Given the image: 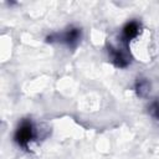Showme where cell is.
Here are the masks:
<instances>
[{
  "label": "cell",
  "mask_w": 159,
  "mask_h": 159,
  "mask_svg": "<svg viewBox=\"0 0 159 159\" xmlns=\"http://www.w3.org/2000/svg\"><path fill=\"white\" fill-rule=\"evenodd\" d=\"M137 92H138V94L139 96H143L144 94V92H147L148 91V83L145 82V81H138L137 82Z\"/></svg>",
  "instance_id": "5b68a950"
},
{
  "label": "cell",
  "mask_w": 159,
  "mask_h": 159,
  "mask_svg": "<svg viewBox=\"0 0 159 159\" xmlns=\"http://www.w3.org/2000/svg\"><path fill=\"white\" fill-rule=\"evenodd\" d=\"M152 113H153L157 118H159V104H158V103H154V104L152 106Z\"/></svg>",
  "instance_id": "8992f818"
},
{
  "label": "cell",
  "mask_w": 159,
  "mask_h": 159,
  "mask_svg": "<svg viewBox=\"0 0 159 159\" xmlns=\"http://www.w3.org/2000/svg\"><path fill=\"white\" fill-rule=\"evenodd\" d=\"M80 37H81V31H80L78 29L72 27V29L67 30L65 34H62V36H61V41H63L65 43L72 46V45H75V43L80 40Z\"/></svg>",
  "instance_id": "7a4b0ae2"
},
{
  "label": "cell",
  "mask_w": 159,
  "mask_h": 159,
  "mask_svg": "<svg viewBox=\"0 0 159 159\" xmlns=\"http://www.w3.org/2000/svg\"><path fill=\"white\" fill-rule=\"evenodd\" d=\"M109 53L112 56V61L117 67H125L128 65V58L127 56L120 51V50H116V48H109Z\"/></svg>",
  "instance_id": "3957f363"
},
{
  "label": "cell",
  "mask_w": 159,
  "mask_h": 159,
  "mask_svg": "<svg viewBox=\"0 0 159 159\" xmlns=\"http://www.w3.org/2000/svg\"><path fill=\"white\" fill-rule=\"evenodd\" d=\"M35 137V130H34V125L30 120H22L21 124L19 125V128L16 129L15 133V140L16 143L22 147V148H27L29 143L34 139Z\"/></svg>",
  "instance_id": "6da1fadb"
},
{
  "label": "cell",
  "mask_w": 159,
  "mask_h": 159,
  "mask_svg": "<svg viewBox=\"0 0 159 159\" xmlns=\"http://www.w3.org/2000/svg\"><path fill=\"white\" fill-rule=\"evenodd\" d=\"M139 32V25L137 21H130L128 22L124 29H123V37L125 40H130V39H134Z\"/></svg>",
  "instance_id": "277c9868"
}]
</instances>
